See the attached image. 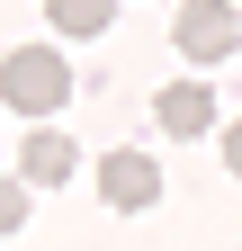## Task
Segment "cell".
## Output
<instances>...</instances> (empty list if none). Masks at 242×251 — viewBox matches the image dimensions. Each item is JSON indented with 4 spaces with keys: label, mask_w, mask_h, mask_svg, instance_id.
Instances as JSON below:
<instances>
[{
    "label": "cell",
    "mask_w": 242,
    "mask_h": 251,
    "mask_svg": "<svg viewBox=\"0 0 242 251\" xmlns=\"http://www.w3.org/2000/svg\"><path fill=\"white\" fill-rule=\"evenodd\" d=\"M0 99H9L18 117H54L72 99V63L54 45H9V63H0Z\"/></svg>",
    "instance_id": "cell-1"
},
{
    "label": "cell",
    "mask_w": 242,
    "mask_h": 251,
    "mask_svg": "<svg viewBox=\"0 0 242 251\" xmlns=\"http://www.w3.org/2000/svg\"><path fill=\"white\" fill-rule=\"evenodd\" d=\"M170 36H179V54H189V63H224V54L242 45V18H233V0H189Z\"/></svg>",
    "instance_id": "cell-2"
},
{
    "label": "cell",
    "mask_w": 242,
    "mask_h": 251,
    "mask_svg": "<svg viewBox=\"0 0 242 251\" xmlns=\"http://www.w3.org/2000/svg\"><path fill=\"white\" fill-rule=\"evenodd\" d=\"M99 198H108V206H126V215H144V206L162 198L153 152H108V162H99Z\"/></svg>",
    "instance_id": "cell-3"
},
{
    "label": "cell",
    "mask_w": 242,
    "mask_h": 251,
    "mask_svg": "<svg viewBox=\"0 0 242 251\" xmlns=\"http://www.w3.org/2000/svg\"><path fill=\"white\" fill-rule=\"evenodd\" d=\"M72 171H81V152H72V135H54V126H36V135L18 144V179L27 188H63Z\"/></svg>",
    "instance_id": "cell-4"
},
{
    "label": "cell",
    "mask_w": 242,
    "mask_h": 251,
    "mask_svg": "<svg viewBox=\"0 0 242 251\" xmlns=\"http://www.w3.org/2000/svg\"><path fill=\"white\" fill-rule=\"evenodd\" d=\"M153 117H162V135H206V126H216V90L206 81H170L153 99Z\"/></svg>",
    "instance_id": "cell-5"
},
{
    "label": "cell",
    "mask_w": 242,
    "mask_h": 251,
    "mask_svg": "<svg viewBox=\"0 0 242 251\" xmlns=\"http://www.w3.org/2000/svg\"><path fill=\"white\" fill-rule=\"evenodd\" d=\"M45 18L63 27V36H99V27L117 18V0H45Z\"/></svg>",
    "instance_id": "cell-6"
},
{
    "label": "cell",
    "mask_w": 242,
    "mask_h": 251,
    "mask_svg": "<svg viewBox=\"0 0 242 251\" xmlns=\"http://www.w3.org/2000/svg\"><path fill=\"white\" fill-rule=\"evenodd\" d=\"M18 225H27V179L0 171V233H18Z\"/></svg>",
    "instance_id": "cell-7"
},
{
    "label": "cell",
    "mask_w": 242,
    "mask_h": 251,
    "mask_svg": "<svg viewBox=\"0 0 242 251\" xmlns=\"http://www.w3.org/2000/svg\"><path fill=\"white\" fill-rule=\"evenodd\" d=\"M224 171H242V117L224 126Z\"/></svg>",
    "instance_id": "cell-8"
}]
</instances>
